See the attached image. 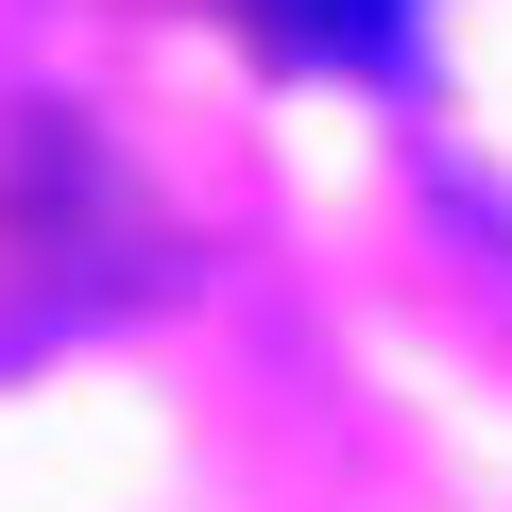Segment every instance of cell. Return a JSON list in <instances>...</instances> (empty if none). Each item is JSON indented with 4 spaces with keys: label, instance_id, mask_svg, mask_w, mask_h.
<instances>
[{
    "label": "cell",
    "instance_id": "cell-1",
    "mask_svg": "<svg viewBox=\"0 0 512 512\" xmlns=\"http://www.w3.org/2000/svg\"><path fill=\"white\" fill-rule=\"evenodd\" d=\"M256 35H274V52H308V69H410L427 0H256Z\"/></svg>",
    "mask_w": 512,
    "mask_h": 512
}]
</instances>
